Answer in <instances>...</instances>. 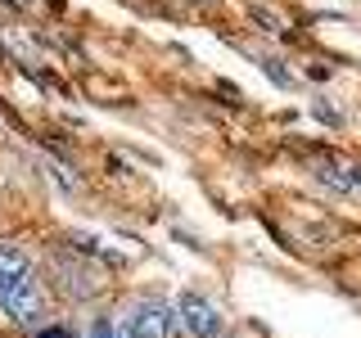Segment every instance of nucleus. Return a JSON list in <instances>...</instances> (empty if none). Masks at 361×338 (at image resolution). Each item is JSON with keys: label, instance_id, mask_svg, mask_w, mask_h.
Returning a JSON list of instances; mask_svg holds the SVG:
<instances>
[{"label": "nucleus", "instance_id": "obj_1", "mask_svg": "<svg viewBox=\"0 0 361 338\" xmlns=\"http://www.w3.org/2000/svg\"><path fill=\"white\" fill-rule=\"evenodd\" d=\"M50 289H45V280L41 275H32L27 284H18L9 298H0V320L5 325H14V330H27V334H37L50 325Z\"/></svg>", "mask_w": 361, "mask_h": 338}, {"label": "nucleus", "instance_id": "obj_2", "mask_svg": "<svg viewBox=\"0 0 361 338\" xmlns=\"http://www.w3.org/2000/svg\"><path fill=\"white\" fill-rule=\"evenodd\" d=\"M122 330H127V338H176V307L163 298H135L122 311Z\"/></svg>", "mask_w": 361, "mask_h": 338}, {"label": "nucleus", "instance_id": "obj_3", "mask_svg": "<svg viewBox=\"0 0 361 338\" xmlns=\"http://www.w3.org/2000/svg\"><path fill=\"white\" fill-rule=\"evenodd\" d=\"M172 307H176V325H180V334H185V338H221L226 334L221 307L212 298H203V293L185 289V293H176Z\"/></svg>", "mask_w": 361, "mask_h": 338}, {"label": "nucleus", "instance_id": "obj_4", "mask_svg": "<svg viewBox=\"0 0 361 338\" xmlns=\"http://www.w3.org/2000/svg\"><path fill=\"white\" fill-rule=\"evenodd\" d=\"M32 275H37V262H32L27 248L18 239H0V298H9V293L18 284H27Z\"/></svg>", "mask_w": 361, "mask_h": 338}, {"label": "nucleus", "instance_id": "obj_5", "mask_svg": "<svg viewBox=\"0 0 361 338\" xmlns=\"http://www.w3.org/2000/svg\"><path fill=\"white\" fill-rule=\"evenodd\" d=\"M86 338H122V325L113 320V315H95L90 330H86Z\"/></svg>", "mask_w": 361, "mask_h": 338}, {"label": "nucleus", "instance_id": "obj_6", "mask_svg": "<svg viewBox=\"0 0 361 338\" xmlns=\"http://www.w3.org/2000/svg\"><path fill=\"white\" fill-rule=\"evenodd\" d=\"M32 338H73V330H68V325H45V330H37V334H32Z\"/></svg>", "mask_w": 361, "mask_h": 338}]
</instances>
